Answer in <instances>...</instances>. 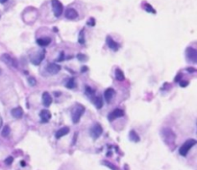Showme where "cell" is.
<instances>
[{"instance_id":"9a60e30c","label":"cell","mask_w":197,"mask_h":170,"mask_svg":"<svg viewBox=\"0 0 197 170\" xmlns=\"http://www.w3.org/2000/svg\"><path fill=\"white\" fill-rule=\"evenodd\" d=\"M11 114L15 118H20L23 116V110L21 107H17V108L12 110Z\"/></svg>"},{"instance_id":"7c38bea8","label":"cell","mask_w":197,"mask_h":170,"mask_svg":"<svg viewBox=\"0 0 197 170\" xmlns=\"http://www.w3.org/2000/svg\"><path fill=\"white\" fill-rule=\"evenodd\" d=\"M65 15L67 19H76L78 17V13L75 9L73 8H67V11L65 13Z\"/></svg>"},{"instance_id":"4dcf8cb0","label":"cell","mask_w":197,"mask_h":170,"mask_svg":"<svg viewBox=\"0 0 197 170\" xmlns=\"http://www.w3.org/2000/svg\"><path fill=\"white\" fill-rule=\"evenodd\" d=\"M89 70V67L86 66V65H84V66L81 67V72H87Z\"/></svg>"},{"instance_id":"1f68e13d","label":"cell","mask_w":197,"mask_h":170,"mask_svg":"<svg viewBox=\"0 0 197 170\" xmlns=\"http://www.w3.org/2000/svg\"><path fill=\"white\" fill-rule=\"evenodd\" d=\"M186 70H188V72H190V73H193V72L196 71V69L193 68V67H188V68H186Z\"/></svg>"},{"instance_id":"277c9868","label":"cell","mask_w":197,"mask_h":170,"mask_svg":"<svg viewBox=\"0 0 197 170\" xmlns=\"http://www.w3.org/2000/svg\"><path fill=\"white\" fill-rule=\"evenodd\" d=\"M186 60L190 61L193 64L197 62V51L196 49L192 48V47H188L186 50Z\"/></svg>"},{"instance_id":"f1b7e54d","label":"cell","mask_w":197,"mask_h":170,"mask_svg":"<svg viewBox=\"0 0 197 170\" xmlns=\"http://www.w3.org/2000/svg\"><path fill=\"white\" fill-rule=\"evenodd\" d=\"M88 25L94 26V25H95V19H94L93 17H91L90 19H89V21H88Z\"/></svg>"},{"instance_id":"8992f818","label":"cell","mask_w":197,"mask_h":170,"mask_svg":"<svg viewBox=\"0 0 197 170\" xmlns=\"http://www.w3.org/2000/svg\"><path fill=\"white\" fill-rule=\"evenodd\" d=\"M1 60L5 64L10 65L11 67H17V62L15 58H13L11 55L9 54H3L1 56Z\"/></svg>"},{"instance_id":"8d00e7d4","label":"cell","mask_w":197,"mask_h":170,"mask_svg":"<svg viewBox=\"0 0 197 170\" xmlns=\"http://www.w3.org/2000/svg\"><path fill=\"white\" fill-rule=\"evenodd\" d=\"M21 165H22V166H25V165H26V164H25V161H21Z\"/></svg>"},{"instance_id":"f546056e","label":"cell","mask_w":197,"mask_h":170,"mask_svg":"<svg viewBox=\"0 0 197 170\" xmlns=\"http://www.w3.org/2000/svg\"><path fill=\"white\" fill-rule=\"evenodd\" d=\"M188 85V81H180V86L181 87H183V88H185V87H186V86Z\"/></svg>"},{"instance_id":"e0dca14e","label":"cell","mask_w":197,"mask_h":170,"mask_svg":"<svg viewBox=\"0 0 197 170\" xmlns=\"http://www.w3.org/2000/svg\"><path fill=\"white\" fill-rule=\"evenodd\" d=\"M50 42H51L50 38H39L37 40V43L41 47H45L47 45H49Z\"/></svg>"},{"instance_id":"7a4b0ae2","label":"cell","mask_w":197,"mask_h":170,"mask_svg":"<svg viewBox=\"0 0 197 170\" xmlns=\"http://www.w3.org/2000/svg\"><path fill=\"white\" fill-rule=\"evenodd\" d=\"M195 144H196V140H195V139H193V138L188 139V140H186V142L184 143V144L180 147V149H179V154H180L181 156L186 157V155H188V151H190V149L192 148Z\"/></svg>"},{"instance_id":"d590c367","label":"cell","mask_w":197,"mask_h":170,"mask_svg":"<svg viewBox=\"0 0 197 170\" xmlns=\"http://www.w3.org/2000/svg\"><path fill=\"white\" fill-rule=\"evenodd\" d=\"M5 2H7V0H0V3H5Z\"/></svg>"},{"instance_id":"30bf717a","label":"cell","mask_w":197,"mask_h":170,"mask_svg":"<svg viewBox=\"0 0 197 170\" xmlns=\"http://www.w3.org/2000/svg\"><path fill=\"white\" fill-rule=\"evenodd\" d=\"M46 70L49 74L54 75V74H57V73L61 70V66L57 64H54V62H50V64H47Z\"/></svg>"},{"instance_id":"ba28073f","label":"cell","mask_w":197,"mask_h":170,"mask_svg":"<svg viewBox=\"0 0 197 170\" xmlns=\"http://www.w3.org/2000/svg\"><path fill=\"white\" fill-rule=\"evenodd\" d=\"M124 116V111L121 109H115L112 112H110L109 116H108V119H109V121H112V120L118 118V117H121Z\"/></svg>"},{"instance_id":"8fae6325","label":"cell","mask_w":197,"mask_h":170,"mask_svg":"<svg viewBox=\"0 0 197 170\" xmlns=\"http://www.w3.org/2000/svg\"><path fill=\"white\" fill-rule=\"evenodd\" d=\"M106 42L108 44V46H109V48L110 49H112V50H114V51H117L118 49H119V44H118L116 41H114V39L111 38L110 36H108L107 37V39H106Z\"/></svg>"},{"instance_id":"ac0fdd59","label":"cell","mask_w":197,"mask_h":170,"mask_svg":"<svg viewBox=\"0 0 197 170\" xmlns=\"http://www.w3.org/2000/svg\"><path fill=\"white\" fill-rule=\"evenodd\" d=\"M129 138L131 141H133V142H138L140 141V135L136 134V132L135 130H132L131 132L129 133Z\"/></svg>"},{"instance_id":"6da1fadb","label":"cell","mask_w":197,"mask_h":170,"mask_svg":"<svg viewBox=\"0 0 197 170\" xmlns=\"http://www.w3.org/2000/svg\"><path fill=\"white\" fill-rule=\"evenodd\" d=\"M85 112V107L82 106L81 104H76V105L73 107V109L71 110V118H72V122L74 124L79 123L81 119V116Z\"/></svg>"},{"instance_id":"cb8c5ba5","label":"cell","mask_w":197,"mask_h":170,"mask_svg":"<svg viewBox=\"0 0 197 170\" xmlns=\"http://www.w3.org/2000/svg\"><path fill=\"white\" fill-rule=\"evenodd\" d=\"M78 41L80 44H84L85 43V30H81L80 34H79V39H78Z\"/></svg>"},{"instance_id":"74e56055","label":"cell","mask_w":197,"mask_h":170,"mask_svg":"<svg viewBox=\"0 0 197 170\" xmlns=\"http://www.w3.org/2000/svg\"><path fill=\"white\" fill-rule=\"evenodd\" d=\"M0 72H1V70H0Z\"/></svg>"},{"instance_id":"52a82bcc","label":"cell","mask_w":197,"mask_h":170,"mask_svg":"<svg viewBox=\"0 0 197 170\" xmlns=\"http://www.w3.org/2000/svg\"><path fill=\"white\" fill-rule=\"evenodd\" d=\"M44 57H45V50H41V52H39L38 54H36L34 57H31V62H32L33 64L39 65L41 62H43Z\"/></svg>"},{"instance_id":"4316f807","label":"cell","mask_w":197,"mask_h":170,"mask_svg":"<svg viewBox=\"0 0 197 170\" xmlns=\"http://www.w3.org/2000/svg\"><path fill=\"white\" fill-rule=\"evenodd\" d=\"M13 161H14V158H13V157H8V158L5 159V163H6V164H8V165L12 164Z\"/></svg>"},{"instance_id":"2e32d148","label":"cell","mask_w":197,"mask_h":170,"mask_svg":"<svg viewBox=\"0 0 197 170\" xmlns=\"http://www.w3.org/2000/svg\"><path fill=\"white\" fill-rule=\"evenodd\" d=\"M68 133H69V128H68V127H63L59 131H57V133H56V135H56V138L59 139V138H61L63 137H65V135H67Z\"/></svg>"},{"instance_id":"4fadbf2b","label":"cell","mask_w":197,"mask_h":170,"mask_svg":"<svg viewBox=\"0 0 197 170\" xmlns=\"http://www.w3.org/2000/svg\"><path fill=\"white\" fill-rule=\"evenodd\" d=\"M41 100H43V106L46 107V108H48V107L50 106L51 103H52L51 95L48 92H47V91H44V92L43 93V95H41Z\"/></svg>"},{"instance_id":"484cf974","label":"cell","mask_w":197,"mask_h":170,"mask_svg":"<svg viewBox=\"0 0 197 170\" xmlns=\"http://www.w3.org/2000/svg\"><path fill=\"white\" fill-rule=\"evenodd\" d=\"M103 164H104V165H106V166H108V167H109V168H111L112 170H118L116 166H114V164L110 163H109V161H103Z\"/></svg>"},{"instance_id":"d6a6232c","label":"cell","mask_w":197,"mask_h":170,"mask_svg":"<svg viewBox=\"0 0 197 170\" xmlns=\"http://www.w3.org/2000/svg\"><path fill=\"white\" fill-rule=\"evenodd\" d=\"M63 60H64V52H62V53H61V58L58 59V61L61 62V61H63Z\"/></svg>"},{"instance_id":"603a6c76","label":"cell","mask_w":197,"mask_h":170,"mask_svg":"<svg viewBox=\"0 0 197 170\" xmlns=\"http://www.w3.org/2000/svg\"><path fill=\"white\" fill-rule=\"evenodd\" d=\"M65 87L67 88H73L76 87V83H75V80L74 78H70L69 80H68V82L65 84Z\"/></svg>"},{"instance_id":"3957f363","label":"cell","mask_w":197,"mask_h":170,"mask_svg":"<svg viewBox=\"0 0 197 170\" xmlns=\"http://www.w3.org/2000/svg\"><path fill=\"white\" fill-rule=\"evenodd\" d=\"M51 5H52V9H53L54 15L56 17H59L63 14V11H64L63 4L59 0H51Z\"/></svg>"},{"instance_id":"44dd1931","label":"cell","mask_w":197,"mask_h":170,"mask_svg":"<svg viewBox=\"0 0 197 170\" xmlns=\"http://www.w3.org/2000/svg\"><path fill=\"white\" fill-rule=\"evenodd\" d=\"M10 133H11V128L9 127V125H5L4 128H3V130H2V133H1L2 137H7L8 135H10Z\"/></svg>"},{"instance_id":"5b68a950","label":"cell","mask_w":197,"mask_h":170,"mask_svg":"<svg viewBox=\"0 0 197 170\" xmlns=\"http://www.w3.org/2000/svg\"><path fill=\"white\" fill-rule=\"evenodd\" d=\"M90 132H91V137L94 138V139H96V138H98L102 135L103 129H102L101 125L99 124V123H95L93 127H91V129Z\"/></svg>"},{"instance_id":"d4e9b609","label":"cell","mask_w":197,"mask_h":170,"mask_svg":"<svg viewBox=\"0 0 197 170\" xmlns=\"http://www.w3.org/2000/svg\"><path fill=\"white\" fill-rule=\"evenodd\" d=\"M77 59H78L80 62H86L87 60H88V57H87L85 54H81V53H80V54L77 55Z\"/></svg>"},{"instance_id":"5bb4252c","label":"cell","mask_w":197,"mask_h":170,"mask_svg":"<svg viewBox=\"0 0 197 170\" xmlns=\"http://www.w3.org/2000/svg\"><path fill=\"white\" fill-rule=\"evenodd\" d=\"M114 94H115L114 90V88H107V90L104 91V97H105V100H106L107 103H110V102H111L112 98L114 96Z\"/></svg>"},{"instance_id":"d6986e66","label":"cell","mask_w":197,"mask_h":170,"mask_svg":"<svg viewBox=\"0 0 197 170\" xmlns=\"http://www.w3.org/2000/svg\"><path fill=\"white\" fill-rule=\"evenodd\" d=\"M115 79L117 81H124L125 79V75L123 71L120 68H116L115 69Z\"/></svg>"},{"instance_id":"ffe728a7","label":"cell","mask_w":197,"mask_h":170,"mask_svg":"<svg viewBox=\"0 0 197 170\" xmlns=\"http://www.w3.org/2000/svg\"><path fill=\"white\" fill-rule=\"evenodd\" d=\"M93 102H94V105H95V107H96V108L97 109H101L102 108V107H103V100H102V98L101 97H99V96H98V97H95V98H94L93 99Z\"/></svg>"},{"instance_id":"e575fe53","label":"cell","mask_w":197,"mask_h":170,"mask_svg":"<svg viewBox=\"0 0 197 170\" xmlns=\"http://www.w3.org/2000/svg\"><path fill=\"white\" fill-rule=\"evenodd\" d=\"M55 95H56V96H58V95H61V92H60V91H59V92H55Z\"/></svg>"},{"instance_id":"7402d4cb","label":"cell","mask_w":197,"mask_h":170,"mask_svg":"<svg viewBox=\"0 0 197 170\" xmlns=\"http://www.w3.org/2000/svg\"><path fill=\"white\" fill-rule=\"evenodd\" d=\"M143 8H144V10H145L146 12H148V13H152V14H156V10H155L154 8L152 7L150 4H148V3H144V4H143Z\"/></svg>"},{"instance_id":"9c48e42d","label":"cell","mask_w":197,"mask_h":170,"mask_svg":"<svg viewBox=\"0 0 197 170\" xmlns=\"http://www.w3.org/2000/svg\"><path fill=\"white\" fill-rule=\"evenodd\" d=\"M39 117H41V123H47L51 119V112L48 110L44 109L39 112Z\"/></svg>"},{"instance_id":"83f0119b","label":"cell","mask_w":197,"mask_h":170,"mask_svg":"<svg viewBox=\"0 0 197 170\" xmlns=\"http://www.w3.org/2000/svg\"><path fill=\"white\" fill-rule=\"evenodd\" d=\"M28 83L30 84L31 86H35V85H36V83H37V81H36L35 78L30 77V78H28Z\"/></svg>"},{"instance_id":"836d02e7","label":"cell","mask_w":197,"mask_h":170,"mask_svg":"<svg viewBox=\"0 0 197 170\" xmlns=\"http://www.w3.org/2000/svg\"><path fill=\"white\" fill-rule=\"evenodd\" d=\"M180 77H181V74H178L177 76H176V79H175V81H176V82H178V81L180 80Z\"/></svg>"}]
</instances>
